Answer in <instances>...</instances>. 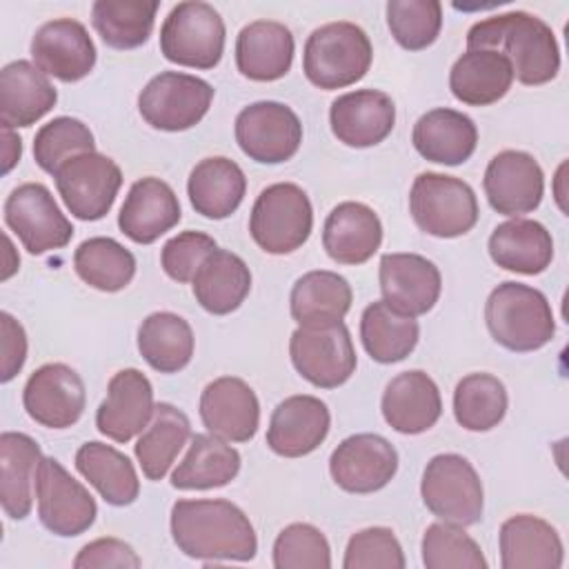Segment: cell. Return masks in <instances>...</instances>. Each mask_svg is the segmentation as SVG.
<instances>
[{
	"mask_svg": "<svg viewBox=\"0 0 569 569\" xmlns=\"http://www.w3.org/2000/svg\"><path fill=\"white\" fill-rule=\"evenodd\" d=\"M169 527L176 547L204 565L222 560L247 562L258 551V538L249 516L222 498L176 500Z\"/></svg>",
	"mask_w": 569,
	"mask_h": 569,
	"instance_id": "obj_1",
	"label": "cell"
},
{
	"mask_svg": "<svg viewBox=\"0 0 569 569\" xmlns=\"http://www.w3.org/2000/svg\"><path fill=\"white\" fill-rule=\"evenodd\" d=\"M467 49L505 53L513 78L529 87L551 82L560 71V49L551 27L527 11H507L476 22L467 31Z\"/></svg>",
	"mask_w": 569,
	"mask_h": 569,
	"instance_id": "obj_2",
	"label": "cell"
},
{
	"mask_svg": "<svg viewBox=\"0 0 569 569\" xmlns=\"http://www.w3.org/2000/svg\"><path fill=\"white\" fill-rule=\"evenodd\" d=\"M485 322L491 338L509 351H536L551 342L556 320L547 296L522 282L498 284L485 302Z\"/></svg>",
	"mask_w": 569,
	"mask_h": 569,
	"instance_id": "obj_3",
	"label": "cell"
},
{
	"mask_svg": "<svg viewBox=\"0 0 569 569\" xmlns=\"http://www.w3.org/2000/svg\"><path fill=\"white\" fill-rule=\"evenodd\" d=\"M371 60L373 47L365 29L340 20L309 33L302 51V71L313 87L331 91L362 80Z\"/></svg>",
	"mask_w": 569,
	"mask_h": 569,
	"instance_id": "obj_4",
	"label": "cell"
},
{
	"mask_svg": "<svg viewBox=\"0 0 569 569\" xmlns=\"http://www.w3.org/2000/svg\"><path fill=\"white\" fill-rule=\"evenodd\" d=\"M313 229V209L307 191L293 182H276L260 191L251 207L249 233L271 253L284 256L300 249Z\"/></svg>",
	"mask_w": 569,
	"mask_h": 569,
	"instance_id": "obj_5",
	"label": "cell"
},
{
	"mask_svg": "<svg viewBox=\"0 0 569 569\" xmlns=\"http://www.w3.org/2000/svg\"><path fill=\"white\" fill-rule=\"evenodd\" d=\"M224 20L209 2H178L160 27V53L180 67L213 69L224 53Z\"/></svg>",
	"mask_w": 569,
	"mask_h": 569,
	"instance_id": "obj_6",
	"label": "cell"
},
{
	"mask_svg": "<svg viewBox=\"0 0 569 569\" xmlns=\"http://www.w3.org/2000/svg\"><path fill=\"white\" fill-rule=\"evenodd\" d=\"M409 211L420 231L436 238H458L478 222L473 189L453 176L420 173L409 191Z\"/></svg>",
	"mask_w": 569,
	"mask_h": 569,
	"instance_id": "obj_7",
	"label": "cell"
},
{
	"mask_svg": "<svg viewBox=\"0 0 569 569\" xmlns=\"http://www.w3.org/2000/svg\"><path fill=\"white\" fill-rule=\"evenodd\" d=\"M420 496L425 507L442 522L469 527L482 518L485 491L480 476L460 453H438L427 462Z\"/></svg>",
	"mask_w": 569,
	"mask_h": 569,
	"instance_id": "obj_8",
	"label": "cell"
},
{
	"mask_svg": "<svg viewBox=\"0 0 569 569\" xmlns=\"http://www.w3.org/2000/svg\"><path fill=\"white\" fill-rule=\"evenodd\" d=\"M211 100L213 87L207 80L182 71H162L140 91L138 111L153 129L184 131L207 116Z\"/></svg>",
	"mask_w": 569,
	"mask_h": 569,
	"instance_id": "obj_9",
	"label": "cell"
},
{
	"mask_svg": "<svg viewBox=\"0 0 569 569\" xmlns=\"http://www.w3.org/2000/svg\"><path fill=\"white\" fill-rule=\"evenodd\" d=\"M289 356L296 371L320 389L345 385L358 365L351 333L342 320L298 327L289 338Z\"/></svg>",
	"mask_w": 569,
	"mask_h": 569,
	"instance_id": "obj_10",
	"label": "cell"
},
{
	"mask_svg": "<svg viewBox=\"0 0 569 569\" xmlns=\"http://www.w3.org/2000/svg\"><path fill=\"white\" fill-rule=\"evenodd\" d=\"M36 500L40 522L51 533L62 538L84 533L98 516V505L89 489L76 480L56 458L42 456L38 465Z\"/></svg>",
	"mask_w": 569,
	"mask_h": 569,
	"instance_id": "obj_11",
	"label": "cell"
},
{
	"mask_svg": "<svg viewBox=\"0 0 569 569\" xmlns=\"http://www.w3.org/2000/svg\"><path fill=\"white\" fill-rule=\"evenodd\" d=\"M56 189L78 220L104 218L122 184L120 167L104 153L87 151L69 158L56 173Z\"/></svg>",
	"mask_w": 569,
	"mask_h": 569,
	"instance_id": "obj_12",
	"label": "cell"
},
{
	"mask_svg": "<svg viewBox=\"0 0 569 569\" xmlns=\"http://www.w3.org/2000/svg\"><path fill=\"white\" fill-rule=\"evenodd\" d=\"M4 222L33 256L62 249L73 236L69 218L42 182H24L7 196Z\"/></svg>",
	"mask_w": 569,
	"mask_h": 569,
	"instance_id": "obj_13",
	"label": "cell"
},
{
	"mask_svg": "<svg viewBox=\"0 0 569 569\" xmlns=\"http://www.w3.org/2000/svg\"><path fill=\"white\" fill-rule=\"evenodd\" d=\"M236 142L242 153L262 164H280L293 158L302 142V124L296 111L276 100L251 102L236 116Z\"/></svg>",
	"mask_w": 569,
	"mask_h": 569,
	"instance_id": "obj_14",
	"label": "cell"
},
{
	"mask_svg": "<svg viewBox=\"0 0 569 569\" xmlns=\"http://www.w3.org/2000/svg\"><path fill=\"white\" fill-rule=\"evenodd\" d=\"M84 382L80 373L64 362L38 367L22 389L24 411L47 429L73 427L84 411Z\"/></svg>",
	"mask_w": 569,
	"mask_h": 569,
	"instance_id": "obj_15",
	"label": "cell"
},
{
	"mask_svg": "<svg viewBox=\"0 0 569 569\" xmlns=\"http://www.w3.org/2000/svg\"><path fill=\"white\" fill-rule=\"evenodd\" d=\"M398 471L396 447L378 433L345 438L329 458L333 482L349 493H373L391 482Z\"/></svg>",
	"mask_w": 569,
	"mask_h": 569,
	"instance_id": "obj_16",
	"label": "cell"
},
{
	"mask_svg": "<svg viewBox=\"0 0 569 569\" xmlns=\"http://www.w3.org/2000/svg\"><path fill=\"white\" fill-rule=\"evenodd\" d=\"M482 187L493 211L518 218L540 204L545 173L531 153L505 149L489 160Z\"/></svg>",
	"mask_w": 569,
	"mask_h": 569,
	"instance_id": "obj_17",
	"label": "cell"
},
{
	"mask_svg": "<svg viewBox=\"0 0 569 569\" xmlns=\"http://www.w3.org/2000/svg\"><path fill=\"white\" fill-rule=\"evenodd\" d=\"M33 64L62 82H78L96 64V44L87 27L73 18L44 22L31 38Z\"/></svg>",
	"mask_w": 569,
	"mask_h": 569,
	"instance_id": "obj_18",
	"label": "cell"
},
{
	"mask_svg": "<svg viewBox=\"0 0 569 569\" xmlns=\"http://www.w3.org/2000/svg\"><path fill=\"white\" fill-rule=\"evenodd\" d=\"M200 418L209 433L227 442H249L260 425V402L242 378L222 376L202 389Z\"/></svg>",
	"mask_w": 569,
	"mask_h": 569,
	"instance_id": "obj_19",
	"label": "cell"
},
{
	"mask_svg": "<svg viewBox=\"0 0 569 569\" xmlns=\"http://www.w3.org/2000/svg\"><path fill=\"white\" fill-rule=\"evenodd\" d=\"M153 411L149 378L138 369H122L107 385V398L96 411V427L113 442H129L147 429Z\"/></svg>",
	"mask_w": 569,
	"mask_h": 569,
	"instance_id": "obj_20",
	"label": "cell"
},
{
	"mask_svg": "<svg viewBox=\"0 0 569 569\" xmlns=\"http://www.w3.org/2000/svg\"><path fill=\"white\" fill-rule=\"evenodd\" d=\"M378 276L382 300L405 316H422L440 298V271L420 253H385Z\"/></svg>",
	"mask_w": 569,
	"mask_h": 569,
	"instance_id": "obj_21",
	"label": "cell"
},
{
	"mask_svg": "<svg viewBox=\"0 0 569 569\" xmlns=\"http://www.w3.org/2000/svg\"><path fill=\"white\" fill-rule=\"evenodd\" d=\"M396 122V104L380 89H356L338 96L329 109L333 136L353 149L382 142Z\"/></svg>",
	"mask_w": 569,
	"mask_h": 569,
	"instance_id": "obj_22",
	"label": "cell"
},
{
	"mask_svg": "<svg viewBox=\"0 0 569 569\" xmlns=\"http://www.w3.org/2000/svg\"><path fill=\"white\" fill-rule=\"evenodd\" d=\"M331 427L327 405L307 393L284 398L271 413L267 445L282 458H300L316 451Z\"/></svg>",
	"mask_w": 569,
	"mask_h": 569,
	"instance_id": "obj_23",
	"label": "cell"
},
{
	"mask_svg": "<svg viewBox=\"0 0 569 569\" xmlns=\"http://www.w3.org/2000/svg\"><path fill=\"white\" fill-rule=\"evenodd\" d=\"M180 218L176 191L164 180L147 176L131 184L118 213V227L129 240L151 244L173 229Z\"/></svg>",
	"mask_w": 569,
	"mask_h": 569,
	"instance_id": "obj_24",
	"label": "cell"
},
{
	"mask_svg": "<svg viewBox=\"0 0 569 569\" xmlns=\"http://www.w3.org/2000/svg\"><path fill=\"white\" fill-rule=\"evenodd\" d=\"M380 409L391 429L416 436L429 431L438 422L442 400L438 385L425 371L411 369L387 382Z\"/></svg>",
	"mask_w": 569,
	"mask_h": 569,
	"instance_id": "obj_25",
	"label": "cell"
},
{
	"mask_svg": "<svg viewBox=\"0 0 569 569\" xmlns=\"http://www.w3.org/2000/svg\"><path fill=\"white\" fill-rule=\"evenodd\" d=\"M498 547L502 569H560L565 562L556 527L531 513L507 518L500 525Z\"/></svg>",
	"mask_w": 569,
	"mask_h": 569,
	"instance_id": "obj_26",
	"label": "cell"
},
{
	"mask_svg": "<svg viewBox=\"0 0 569 569\" xmlns=\"http://www.w3.org/2000/svg\"><path fill=\"white\" fill-rule=\"evenodd\" d=\"M293 33L276 20H253L236 38V67L256 82L280 80L293 62Z\"/></svg>",
	"mask_w": 569,
	"mask_h": 569,
	"instance_id": "obj_27",
	"label": "cell"
},
{
	"mask_svg": "<svg viewBox=\"0 0 569 569\" xmlns=\"http://www.w3.org/2000/svg\"><path fill=\"white\" fill-rule=\"evenodd\" d=\"M58 100L47 73L29 60H13L0 71V122L7 129L31 127Z\"/></svg>",
	"mask_w": 569,
	"mask_h": 569,
	"instance_id": "obj_28",
	"label": "cell"
},
{
	"mask_svg": "<svg viewBox=\"0 0 569 569\" xmlns=\"http://www.w3.org/2000/svg\"><path fill=\"white\" fill-rule=\"evenodd\" d=\"M382 242L378 213L362 202H340L331 209L322 227V247L338 264L367 262Z\"/></svg>",
	"mask_w": 569,
	"mask_h": 569,
	"instance_id": "obj_29",
	"label": "cell"
},
{
	"mask_svg": "<svg viewBox=\"0 0 569 569\" xmlns=\"http://www.w3.org/2000/svg\"><path fill=\"white\" fill-rule=\"evenodd\" d=\"M411 142L425 160L456 167L476 151L478 129L467 113L440 107L416 120Z\"/></svg>",
	"mask_w": 569,
	"mask_h": 569,
	"instance_id": "obj_30",
	"label": "cell"
},
{
	"mask_svg": "<svg viewBox=\"0 0 569 569\" xmlns=\"http://www.w3.org/2000/svg\"><path fill=\"white\" fill-rule=\"evenodd\" d=\"M511 84V62L496 49H467L449 71V89L453 98L469 107L498 102L507 96Z\"/></svg>",
	"mask_w": 569,
	"mask_h": 569,
	"instance_id": "obj_31",
	"label": "cell"
},
{
	"mask_svg": "<svg viewBox=\"0 0 569 569\" xmlns=\"http://www.w3.org/2000/svg\"><path fill=\"white\" fill-rule=\"evenodd\" d=\"M489 256L507 271L536 276L553 260V238L538 220L511 218L491 231Z\"/></svg>",
	"mask_w": 569,
	"mask_h": 569,
	"instance_id": "obj_32",
	"label": "cell"
},
{
	"mask_svg": "<svg viewBox=\"0 0 569 569\" xmlns=\"http://www.w3.org/2000/svg\"><path fill=\"white\" fill-rule=\"evenodd\" d=\"M40 460V445L31 436L20 431L0 436V502L11 520H24L31 513Z\"/></svg>",
	"mask_w": 569,
	"mask_h": 569,
	"instance_id": "obj_33",
	"label": "cell"
},
{
	"mask_svg": "<svg viewBox=\"0 0 569 569\" xmlns=\"http://www.w3.org/2000/svg\"><path fill=\"white\" fill-rule=\"evenodd\" d=\"M247 178L238 162L224 156L200 160L187 180V196L196 213L209 220L229 218L242 202Z\"/></svg>",
	"mask_w": 569,
	"mask_h": 569,
	"instance_id": "obj_34",
	"label": "cell"
},
{
	"mask_svg": "<svg viewBox=\"0 0 569 569\" xmlns=\"http://www.w3.org/2000/svg\"><path fill=\"white\" fill-rule=\"evenodd\" d=\"M191 289L204 311L227 316L236 311L249 296L251 271L240 256L227 249H216L196 271Z\"/></svg>",
	"mask_w": 569,
	"mask_h": 569,
	"instance_id": "obj_35",
	"label": "cell"
},
{
	"mask_svg": "<svg viewBox=\"0 0 569 569\" xmlns=\"http://www.w3.org/2000/svg\"><path fill=\"white\" fill-rule=\"evenodd\" d=\"M351 300L353 291L347 278L336 271L316 269L296 280L289 309L300 327H316L342 320L351 309Z\"/></svg>",
	"mask_w": 569,
	"mask_h": 569,
	"instance_id": "obj_36",
	"label": "cell"
},
{
	"mask_svg": "<svg viewBox=\"0 0 569 569\" xmlns=\"http://www.w3.org/2000/svg\"><path fill=\"white\" fill-rule=\"evenodd\" d=\"M238 471V449L213 433H196L189 451L171 473V485L180 491H204L229 485Z\"/></svg>",
	"mask_w": 569,
	"mask_h": 569,
	"instance_id": "obj_37",
	"label": "cell"
},
{
	"mask_svg": "<svg viewBox=\"0 0 569 569\" xmlns=\"http://www.w3.org/2000/svg\"><path fill=\"white\" fill-rule=\"evenodd\" d=\"M76 469L113 507L136 502L140 480L133 462L111 445L91 440L76 451Z\"/></svg>",
	"mask_w": 569,
	"mask_h": 569,
	"instance_id": "obj_38",
	"label": "cell"
},
{
	"mask_svg": "<svg viewBox=\"0 0 569 569\" xmlns=\"http://www.w3.org/2000/svg\"><path fill=\"white\" fill-rule=\"evenodd\" d=\"M191 325L173 311L149 313L138 327V351L160 373L182 371L193 356Z\"/></svg>",
	"mask_w": 569,
	"mask_h": 569,
	"instance_id": "obj_39",
	"label": "cell"
},
{
	"mask_svg": "<svg viewBox=\"0 0 569 569\" xmlns=\"http://www.w3.org/2000/svg\"><path fill=\"white\" fill-rule=\"evenodd\" d=\"M420 327L413 316L391 309L385 300L365 307L360 318V340L371 360L391 365L405 360L418 345Z\"/></svg>",
	"mask_w": 569,
	"mask_h": 569,
	"instance_id": "obj_40",
	"label": "cell"
},
{
	"mask_svg": "<svg viewBox=\"0 0 569 569\" xmlns=\"http://www.w3.org/2000/svg\"><path fill=\"white\" fill-rule=\"evenodd\" d=\"M189 438L191 422L187 413L169 402H158L151 422L133 447L142 473L149 480H162Z\"/></svg>",
	"mask_w": 569,
	"mask_h": 569,
	"instance_id": "obj_41",
	"label": "cell"
},
{
	"mask_svg": "<svg viewBox=\"0 0 569 569\" xmlns=\"http://www.w3.org/2000/svg\"><path fill=\"white\" fill-rule=\"evenodd\" d=\"M158 0H96L91 4V24L111 49H136L153 31Z\"/></svg>",
	"mask_w": 569,
	"mask_h": 569,
	"instance_id": "obj_42",
	"label": "cell"
},
{
	"mask_svg": "<svg viewBox=\"0 0 569 569\" xmlns=\"http://www.w3.org/2000/svg\"><path fill=\"white\" fill-rule=\"evenodd\" d=\"M73 269L89 287L116 293L136 276V258L113 238H87L73 251Z\"/></svg>",
	"mask_w": 569,
	"mask_h": 569,
	"instance_id": "obj_43",
	"label": "cell"
},
{
	"mask_svg": "<svg viewBox=\"0 0 569 569\" xmlns=\"http://www.w3.org/2000/svg\"><path fill=\"white\" fill-rule=\"evenodd\" d=\"M507 389L491 373H469L453 391L456 422L467 431H489L507 413Z\"/></svg>",
	"mask_w": 569,
	"mask_h": 569,
	"instance_id": "obj_44",
	"label": "cell"
},
{
	"mask_svg": "<svg viewBox=\"0 0 569 569\" xmlns=\"http://www.w3.org/2000/svg\"><path fill=\"white\" fill-rule=\"evenodd\" d=\"M96 151V140L91 129L71 116H60L42 124L33 138V160L47 171L56 173L69 158L78 153Z\"/></svg>",
	"mask_w": 569,
	"mask_h": 569,
	"instance_id": "obj_45",
	"label": "cell"
},
{
	"mask_svg": "<svg viewBox=\"0 0 569 569\" xmlns=\"http://www.w3.org/2000/svg\"><path fill=\"white\" fill-rule=\"evenodd\" d=\"M422 565L427 569H487L480 545L451 522H433L425 529Z\"/></svg>",
	"mask_w": 569,
	"mask_h": 569,
	"instance_id": "obj_46",
	"label": "cell"
},
{
	"mask_svg": "<svg viewBox=\"0 0 569 569\" xmlns=\"http://www.w3.org/2000/svg\"><path fill=\"white\" fill-rule=\"evenodd\" d=\"M387 24L402 49H427L440 33L442 4L438 0H389Z\"/></svg>",
	"mask_w": 569,
	"mask_h": 569,
	"instance_id": "obj_47",
	"label": "cell"
},
{
	"mask_svg": "<svg viewBox=\"0 0 569 569\" xmlns=\"http://www.w3.org/2000/svg\"><path fill=\"white\" fill-rule=\"evenodd\" d=\"M276 569H329L331 549L325 533L309 522L287 525L273 542Z\"/></svg>",
	"mask_w": 569,
	"mask_h": 569,
	"instance_id": "obj_48",
	"label": "cell"
},
{
	"mask_svg": "<svg viewBox=\"0 0 569 569\" xmlns=\"http://www.w3.org/2000/svg\"><path fill=\"white\" fill-rule=\"evenodd\" d=\"M345 569H402L405 553L389 527H367L356 531L345 549Z\"/></svg>",
	"mask_w": 569,
	"mask_h": 569,
	"instance_id": "obj_49",
	"label": "cell"
},
{
	"mask_svg": "<svg viewBox=\"0 0 569 569\" xmlns=\"http://www.w3.org/2000/svg\"><path fill=\"white\" fill-rule=\"evenodd\" d=\"M216 249L218 244L209 233L182 231L164 242L160 251V264L171 280L191 282L204 258Z\"/></svg>",
	"mask_w": 569,
	"mask_h": 569,
	"instance_id": "obj_50",
	"label": "cell"
},
{
	"mask_svg": "<svg viewBox=\"0 0 569 569\" xmlns=\"http://www.w3.org/2000/svg\"><path fill=\"white\" fill-rule=\"evenodd\" d=\"M73 567L76 569H109V567L136 569L140 567V558L133 551V547L127 545L124 540L98 538L78 551Z\"/></svg>",
	"mask_w": 569,
	"mask_h": 569,
	"instance_id": "obj_51",
	"label": "cell"
},
{
	"mask_svg": "<svg viewBox=\"0 0 569 569\" xmlns=\"http://www.w3.org/2000/svg\"><path fill=\"white\" fill-rule=\"evenodd\" d=\"M0 349H2V371L0 380L9 382L18 376L27 360V333L22 325L7 311L0 313Z\"/></svg>",
	"mask_w": 569,
	"mask_h": 569,
	"instance_id": "obj_52",
	"label": "cell"
},
{
	"mask_svg": "<svg viewBox=\"0 0 569 569\" xmlns=\"http://www.w3.org/2000/svg\"><path fill=\"white\" fill-rule=\"evenodd\" d=\"M2 138H4V144H2V173H9L13 169L16 162H20V156H22V140L7 127H2Z\"/></svg>",
	"mask_w": 569,
	"mask_h": 569,
	"instance_id": "obj_53",
	"label": "cell"
}]
</instances>
